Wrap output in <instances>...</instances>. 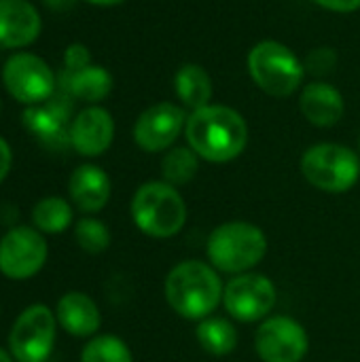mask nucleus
Returning a JSON list of instances; mask_svg holds the SVG:
<instances>
[{
	"mask_svg": "<svg viewBox=\"0 0 360 362\" xmlns=\"http://www.w3.org/2000/svg\"><path fill=\"white\" fill-rule=\"evenodd\" d=\"M187 146L202 161L229 163L238 159L248 144V123L244 115L225 104H208L189 112L185 125Z\"/></svg>",
	"mask_w": 360,
	"mask_h": 362,
	"instance_id": "1",
	"label": "nucleus"
},
{
	"mask_svg": "<svg viewBox=\"0 0 360 362\" xmlns=\"http://www.w3.org/2000/svg\"><path fill=\"white\" fill-rule=\"evenodd\" d=\"M225 284L221 274L206 261L189 259L174 265L163 282V297L170 310L185 320L210 318L223 303Z\"/></svg>",
	"mask_w": 360,
	"mask_h": 362,
	"instance_id": "2",
	"label": "nucleus"
},
{
	"mask_svg": "<svg viewBox=\"0 0 360 362\" xmlns=\"http://www.w3.org/2000/svg\"><path fill=\"white\" fill-rule=\"evenodd\" d=\"M208 263L219 274L252 272L267 255V235L248 221H229L214 227L206 242Z\"/></svg>",
	"mask_w": 360,
	"mask_h": 362,
	"instance_id": "3",
	"label": "nucleus"
},
{
	"mask_svg": "<svg viewBox=\"0 0 360 362\" xmlns=\"http://www.w3.org/2000/svg\"><path fill=\"white\" fill-rule=\"evenodd\" d=\"M129 214L134 225L144 235L168 240L185 229L189 208L176 187L166 180H149L136 189L129 204Z\"/></svg>",
	"mask_w": 360,
	"mask_h": 362,
	"instance_id": "4",
	"label": "nucleus"
},
{
	"mask_svg": "<svg viewBox=\"0 0 360 362\" xmlns=\"http://www.w3.org/2000/svg\"><path fill=\"white\" fill-rule=\"evenodd\" d=\"M252 83L272 98H291L306 85L303 59L280 40H259L246 57Z\"/></svg>",
	"mask_w": 360,
	"mask_h": 362,
	"instance_id": "5",
	"label": "nucleus"
},
{
	"mask_svg": "<svg viewBox=\"0 0 360 362\" xmlns=\"http://www.w3.org/2000/svg\"><path fill=\"white\" fill-rule=\"evenodd\" d=\"M299 170L314 189L337 195L356 187L360 180V157L346 144L318 142L306 148Z\"/></svg>",
	"mask_w": 360,
	"mask_h": 362,
	"instance_id": "6",
	"label": "nucleus"
},
{
	"mask_svg": "<svg viewBox=\"0 0 360 362\" xmlns=\"http://www.w3.org/2000/svg\"><path fill=\"white\" fill-rule=\"evenodd\" d=\"M2 85L19 104L36 106L57 91V76L40 55L17 51L2 66Z\"/></svg>",
	"mask_w": 360,
	"mask_h": 362,
	"instance_id": "7",
	"label": "nucleus"
},
{
	"mask_svg": "<svg viewBox=\"0 0 360 362\" xmlns=\"http://www.w3.org/2000/svg\"><path fill=\"white\" fill-rule=\"evenodd\" d=\"M278 301L276 284L257 272L233 276L223 291V308L238 322H263Z\"/></svg>",
	"mask_w": 360,
	"mask_h": 362,
	"instance_id": "8",
	"label": "nucleus"
},
{
	"mask_svg": "<svg viewBox=\"0 0 360 362\" xmlns=\"http://www.w3.org/2000/svg\"><path fill=\"white\" fill-rule=\"evenodd\" d=\"M57 335V318L47 305H30L25 308L11 333H8V348L11 356L17 362H45L55 346Z\"/></svg>",
	"mask_w": 360,
	"mask_h": 362,
	"instance_id": "9",
	"label": "nucleus"
},
{
	"mask_svg": "<svg viewBox=\"0 0 360 362\" xmlns=\"http://www.w3.org/2000/svg\"><path fill=\"white\" fill-rule=\"evenodd\" d=\"M255 352L261 362H303L310 352V337L299 320L269 316L255 333Z\"/></svg>",
	"mask_w": 360,
	"mask_h": 362,
	"instance_id": "10",
	"label": "nucleus"
},
{
	"mask_svg": "<svg viewBox=\"0 0 360 362\" xmlns=\"http://www.w3.org/2000/svg\"><path fill=\"white\" fill-rule=\"evenodd\" d=\"M187 108L174 102H157L140 112L134 123V142L144 153H166L185 134Z\"/></svg>",
	"mask_w": 360,
	"mask_h": 362,
	"instance_id": "11",
	"label": "nucleus"
},
{
	"mask_svg": "<svg viewBox=\"0 0 360 362\" xmlns=\"http://www.w3.org/2000/svg\"><path fill=\"white\" fill-rule=\"evenodd\" d=\"M47 242L38 229L15 227L0 240V274L8 280H28L47 263Z\"/></svg>",
	"mask_w": 360,
	"mask_h": 362,
	"instance_id": "12",
	"label": "nucleus"
},
{
	"mask_svg": "<svg viewBox=\"0 0 360 362\" xmlns=\"http://www.w3.org/2000/svg\"><path fill=\"white\" fill-rule=\"evenodd\" d=\"M72 98L57 87V91L42 104L28 106L21 115L25 129H30L42 144L51 148L70 146V123H72Z\"/></svg>",
	"mask_w": 360,
	"mask_h": 362,
	"instance_id": "13",
	"label": "nucleus"
},
{
	"mask_svg": "<svg viewBox=\"0 0 360 362\" xmlns=\"http://www.w3.org/2000/svg\"><path fill=\"white\" fill-rule=\"evenodd\" d=\"M115 140V119L98 104L79 110L70 123V146L83 157L104 155Z\"/></svg>",
	"mask_w": 360,
	"mask_h": 362,
	"instance_id": "14",
	"label": "nucleus"
},
{
	"mask_svg": "<svg viewBox=\"0 0 360 362\" xmlns=\"http://www.w3.org/2000/svg\"><path fill=\"white\" fill-rule=\"evenodd\" d=\"M42 17L30 0H0V49H23L36 42Z\"/></svg>",
	"mask_w": 360,
	"mask_h": 362,
	"instance_id": "15",
	"label": "nucleus"
},
{
	"mask_svg": "<svg viewBox=\"0 0 360 362\" xmlns=\"http://www.w3.org/2000/svg\"><path fill=\"white\" fill-rule=\"evenodd\" d=\"M299 110L314 127H335L346 112V100L342 91L325 81L306 83L299 91Z\"/></svg>",
	"mask_w": 360,
	"mask_h": 362,
	"instance_id": "16",
	"label": "nucleus"
},
{
	"mask_svg": "<svg viewBox=\"0 0 360 362\" xmlns=\"http://www.w3.org/2000/svg\"><path fill=\"white\" fill-rule=\"evenodd\" d=\"M68 193L74 208H79L83 214H98L110 199L112 182L100 165L83 163L68 180Z\"/></svg>",
	"mask_w": 360,
	"mask_h": 362,
	"instance_id": "17",
	"label": "nucleus"
},
{
	"mask_svg": "<svg viewBox=\"0 0 360 362\" xmlns=\"http://www.w3.org/2000/svg\"><path fill=\"white\" fill-rule=\"evenodd\" d=\"M55 318L57 325L72 337H93L102 325V314L95 301L79 291H70L57 301Z\"/></svg>",
	"mask_w": 360,
	"mask_h": 362,
	"instance_id": "18",
	"label": "nucleus"
},
{
	"mask_svg": "<svg viewBox=\"0 0 360 362\" xmlns=\"http://www.w3.org/2000/svg\"><path fill=\"white\" fill-rule=\"evenodd\" d=\"M57 87L72 100H81L91 106L110 95L115 78L104 66L89 64L81 70H62L57 76Z\"/></svg>",
	"mask_w": 360,
	"mask_h": 362,
	"instance_id": "19",
	"label": "nucleus"
},
{
	"mask_svg": "<svg viewBox=\"0 0 360 362\" xmlns=\"http://www.w3.org/2000/svg\"><path fill=\"white\" fill-rule=\"evenodd\" d=\"M174 91H176V98L180 100V106L193 112L210 104L214 87L204 66L195 62H187L174 72Z\"/></svg>",
	"mask_w": 360,
	"mask_h": 362,
	"instance_id": "20",
	"label": "nucleus"
},
{
	"mask_svg": "<svg viewBox=\"0 0 360 362\" xmlns=\"http://www.w3.org/2000/svg\"><path fill=\"white\" fill-rule=\"evenodd\" d=\"M195 339L204 352H208L212 356H227L238 348L240 335L231 320L210 316V318H204L197 322Z\"/></svg>",
	"mask_w": 360,
	"mask_h": 362,
	"instance_id": "21",
	"label": "nucleus"
},
{
	"mask_svg": "<svg viewBox=\"0 0 360 362\" xmlns=\"http://www.w3.org/2000/svg\"><path fill=\"white\" fill-rule=\"evenodd\" d=\"M199 155L191 146H172L161 159V176L172 187L189 185L199 172Z\"/></svg>",
	"mask_w": 360,
	"mask_h": 362,
	"instance_id": "22",
	"label": "nucleus"
},
{
	"mask_svg": "<svg viewBox=\"0 0 360 362\" xmlns=\"http://www.w3.org/2000/svg\"><path fill=\"white\" fill-rule=\"evenodd\" d=\"M72 206L62 197H45L32 210V223L40 233H62L72 225Z\"/></svg>",
	"mask_w": 360,
	"mask_h": 362,
	"instance_id": "23",
	"label": "nucleus"
},
{
	"mask_svg": "<svg viewBox=\"0 0 360 362\" xmlns=\"http://www.w3.org/2000/svg\"><path fill=\"white\" fill-rule=\"evenodd\" d=\"M81 362H134V356L121 337L98 335L83 348Z\"/></svg>",
	"mask_w": 360,
	"mask_h": 362,
	"instance_id": "24",
	"label": "nucleus"
},
{
	"mask_svg": "<svg viewBox=\"0 0 360 362\" xmlns=\"http://www.w3.org/2000/svg\"><path fill=\"white\" fill-rule=\"evenodd\" d=\"M74 240L81 250L89 255H100L110 246V231L106 223H102L100 218L87 216L74 225Z\"/></svg>",
	"mask_w": 360,
	"mask_h": 362,
	"instance_id": "25",
	"label": "nucleus"
},
{
	"mask_svg": "<svg viewBox=\"0 0 360 362\" xmlns=\"http://www.w3.org/2000/svg\"><path fill=\"white\" fill-rule=\"evenodd\" d=\"M306 72L314 76H327L337 66V51L333 47H314L303 59Z\"/></svg>",
	"mask_w": 360,
	"mask_h": 362,
	"instance_id": "26",
	"label": "nucleus"
},
{
	"mask_svg": "<svg viewBox=\"0 0 360 362\" xmlns=\"http://www.w3.org/2000/svg\"><path fill=\"white\" fill-rule=\"evenodd\" d=\"M93 64L91 62V53L83 42H72L66 47L64 51V68L62 70H81L85 66Z\"/></svg>",
	"mask_w": 360,
	"mask_h": 362,
	"instance_id": "27",
	"label": "nucleus"
},
{
	"mask_svg": "<svg viewBox=\"0 0 360 362\" xmlns=\"http://www.w3.org/2000/svg\"><path fill=\"white\" fill-rule=\"evenodd\" d=\"M312 2L318 4V6L325 8V11L342 13V15H348V13L360 11V0H312Z\"/></svg>",
	"mask_w": 360,
	"mask_h": 362,
	"instance_id": "28",
	"label": "nucleus"
},
{
	"mask_svg": "<svg viewBox=\"0 0 360 362\" xmlns=\"http://www.w3.org/2000/svg\"><path fill=\"white\" fill-rule=\"evenodd\" d=\"M11 165H13V151H11V144L0 136V182L8 176Z\"/></svg>",
	"mask_w": 360,
	"mask_h": 362,
	"instance_id": "29",
	"label": "nucleus"
},
{
	"mask_svg": "<svg viewBox=\"0 0 360 362\" xmlns=\"http://www.w3.org/2000/svg\"><path fill=\"white\" fill-rule=\"evenodd\" d=\"M74 2L76 0H42V4L45 6H49L51 11H68V8H72L74 6Z\"/></svg>",
	"mask_w": 360,
	"mask_h": 362,
	"instance_id": "30",
	"label": "nucleus"
},
{
	"mask_svg": "<svg viewBox=\"0 0 360 362\" xmlns=\"http://www.w3.org/2000/svg\"><path fill=\"white\" fill-rule=\"evenodd\" d=\"M85 2L95 4V6H119V4H123L125 0H85Z\"/></svg>",
	"mask_w": 360,
	"mask_h": 362,
	"instance_id": "31",
	"label": "nucleus"
},
{
	"mask_svg": "<svg viewBox=\"0 0 360 362\" xmlns=\"http://www.w3.org/2000/svg\"><path fill=\"white\" fill-rule=\"evenodd\" d=\"M0 362H13L11 354L6 350H2V348H0Z\"/></svg>",
	"mask_w": 360,
	"mask_h": 362,
	"instance_id": "32",
	"label": "nucleus"
},
{
	"mask_svg": "<svg viewBox=\"0 0 360 362\" xmlns=\"http://www.w3.org/2000/svg\"><path fill=\"white\" fill-rule=\"evenodd\" d=\"M359 151H360V136H359Z\"/></svg>",
	"mask_w": 360,
	"mask_h": 362,
	"instance_id": "33",
	"label": "nucleus"
},
{
	"mask_svg": "<svg viewBox=\"0 0 360 362\" xmlns=\"http://www.w3.org/2000/svg\"><path fill=\"white\" fill-rule=\"evenodd\" d=\"M333 362H339V361H333Z\"/></svg>",
	"mask_w": 360,
	"mask_h": 362,
	"instance_id": "34",
	"label": "nucleus"
},
{
	"mask_svg": "<svg viewBox=\"0 0 360 362\" xmlns=\"http://www.w3.org/2000/svg\"><path fill=\"white\" fill-rule=\"evenodd\" d=\"M0 108H2V104H0Z\"/></svg>",
	"mask_w": 360,
	"mask_h": 362,
	"instance_id": "35",
	"label": "nucleus"
}]
</instances>
